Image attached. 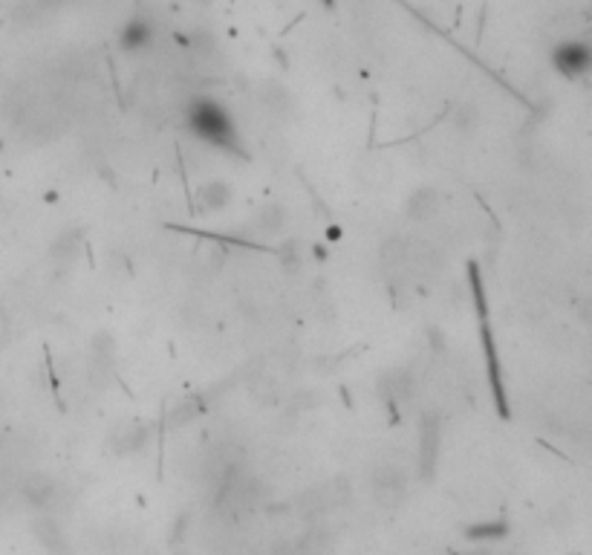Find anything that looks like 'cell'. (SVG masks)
Returning a JSON list of instances; mask_svg holds the SVG:
<instances>
[{
	"label": "cell",
	"mask_w": 592,
	"mask_h": 555,
	"mask_svg": "<svg viewBox=\"0 0 592 555\" xmlns=\"http://www.w3.org/2000/svg\"><path fill=\"white\" fill-rule=\"evenodd\" d=\"M275 394H278V388H275V382L272 379H258V382H251V397H255L258 402H263V405H269V402H275Z\"/></svg>",
	"instance_id": "15"
},
{
	"label": "cell",
	"mask_w": 592,
	"mask_h": 555,
	"mask_svg": "<svg viewBox=\"0 0 592 555\" xmlns=\"http://www.w3.org/2000/svg\"><path fill=\"white\" fill-rule=\"evenodd\" d=\"M35 532H38V538L44 541L50 549H55V546H61V541H55L53 535L58 532V527H55V521H50V518H40L38 524H35Z\"/></svg>",
	"instance_id": "16"
},
{
	"label": "cell",
	"mask_w": 592,
	"mask_h": 555,
	"mask_svg": "<svg viewBox=\"0 0 592 555\" xmlns=\"http://www.w3.org/2000/svg\"><path fill=\"white\" fill-rule=\"evenodd\" d=\"M477 116H480V113H477V107H471V104H465V107H459V110H456V116H454V124L459 127L462 134H468L471 127L477 124Z\"/></svg>",
	"instance_id": "17"
},
{
	"label": "cell",
	"mask_w": 592,
	"mask_h": 555,
	"mask_svg": "<svg viewBox=\"0 0 592 555\" xmlns=\"http://www.w3.org/2000/svg\"><path fill=\"white\" fill-rule=\"evenodd\" d=\"M261 102L275 113V116H289L292 113V96L283 84L278 81H266L261 87Z\"/></svg>",
	"instance_id": "8"
},
{
	"label": "cell",
	"mask_w": 592,
	"mask_h": 555,
	"mask_svg": "<svg viewBox=\"0 0 592 555\" xmlns=\"http://www.w3.org/2000/svg\"><path fill=\"white\" fill-rule=\"evenodd\" d=\"M471 284H474V292H477V307L483 313V341H486V356H488V379H491V391H494V402L500 408V414L505 416L509 408H505V391H503V373H500V362H497V350H494V341H491V330L486 324V304H483V286H480V272L477 266H471Z\"/></svg>",
	"instance_id": "1"
},
{
	"label": "cell",
	"mask_w": 592,
	"mask_h": 555,
	"mask_svg": "<svg viewBox=\"0 0 592 555\" xmlns=\"http://www.w3.org/2000/svg\"><path fill=\"white\" fill-rule=\"evenodd\" d=\"M255 226H258L263 235H278V232H283V226H286V211H283L280 205H266L261 215H258Z\"/></svg>",
	"instance_id": "10"
},
{
	"label": "cell",
	"mask_w": 592,
	"mask_h": 555,
	"mask_svg": "<svg viewBox=\"0 0 592 555\" xmlns=\"http://www.w3.org/2000/svg\"><path fill=\"white\" fill-rule=\"evenodd\" d=\"M78 246H81V235L72 229V232H64L58 240H55V246H53V258H58V261H70L72 254L78 252Z\"/></svg>",
	"instance_id": "14"
},
{
	"label": "cell",
	"mask_w": 592,
	"mask_h": 555,
	"mask_svg": "<svg viewBox=\"0 0 592 555\" xmlns=\"http://www.w3.org/2000/svg\"><path fill=\"white\" fill-rule=\"evenodd\" d=\"M93 350H96V356H102V359H113V353H116V341H113V335H110V333H99V335L93 338Z\"/></svg>",
	"instance_id": "18"
},
{
	"label": "cell",
	"mask_w": 592,
	"mask_h": 555,
	"mask_svg": "<svg viewBox=\"0 0 592 555\" xmlns=\"http://www.w3.org/2000/svg\"><path fill=\"white\" fill-rule=\"evenodd\" d=\"M229 197H231V191H229V185L220 183V180L205 183V185L199 188V203L205 205V211H217V208H223V205L229 203Z\"/></svg>",
	"instance_id": "9"
},
{
	"label": "cell",
	"mask_w": 592,
	"mask_h": 555,
	"mask_svg": "<svg viewBox=\"0 0 592 555\" xmlns=\"http://www.w3.org/2000/svg\"><path fill=\"white\" fill-rule=\"evenodd\" d=\"M148 437H150V429H148V425H139V429H133V431H128L124 437L116 440V451H121V454L139 451V448L148 443Z\"/></svg>",
	"instance_id": "12"
},
{
	"label": "cell",
	"mask_w": 592,
	"mask_h": 555,
	"mask_svg": "<svg viewBox=\"0 0 592 555\" xmlns=\"http://www.w3.org/2000/svg\"><path fill=\"white\" fill-rule=\"evenodd\" d=\"M197 414H199V405H197V402H185V405H180V408L174 411L171 425H185V422H191Z\"/></svg>",
	"instance_id": "19"
},
{
	"label": "cell",
	"mask_w": 592,
	"mask_h": 555,
	"mask_svg": "<svg viewBox=\"0 0 592 555\" xmlns=\"http://www.w3.org/2000/svg\"><path fill=\"white\" fill-rule=\"evenodd\" d=\"M373 495L385 509H396L407 495V478L399 465H382L373 475Z\"/></svg>",
	"instance_id": "3"
},
{
	"label": "cell",
	"mask_w": 592,
	"mask_h": 555,
	"mask_svg": "<svg viewBox=\"0 0 592 555\" xmlns=\"http://www.w3.org/2000/svg\"><path fill=\"white\" fill-rule=\"evenodd\" d=\"M9 338V321H6V316H4V310H0V345Z\"/></svg>",
	"instance_id": "20"
},
{
	"label": "cell",
	"mask_w": 592,
	"mask_h": 555,
	"mask_svg": "<svg viewBox=\"0 0 592 555\" xmlns=\"http://www.w3.org/2000/svg\"><path fill=\"white\" fill-rule=\"evenodd\" d=\"M21 495H23V497H26V503H32L35 509L50 512V509L58 503L61 489H58V483H55L50 475L32 472V475H26V478L21 480Z\"/></svg>",
	"instance_id": "4"
},
{
	"label": "cell",
	"mask_w": 592,
	"mask_h": 555,
	"mask_svg": "<svg viewBox=\"0 0 592 555\" xmlns=\"http://www.w3.org/2000/svg\"><path fill=\"white\" fill-rule=\"evenodd\" d=\"M150 35H153V29L145 21H133L128 29H124V47H128V50H139V47H145L148 41H150Z\"/></svg>",
	"instance_id": "13"
},
{
	"label": "cell",
	"mask_w": 592,
	"mask_h": 555,
	"mask_svg": "<svg viewBox=\"0 0 592 555\" xmlns=\"http://www.w3.org/2000/svg\"><path fill=\"white\" fill-rule=\"evenodd\" d=\"M437 451H439V416L425 414L422 416V429H419V472L425 480L434 475Z\"/></svg>",
	"instance_id": "5"
},
{
	"label": "cell",
	"mask_w": 592,
	"mask_h": 555,
	"mask_svg": "<svg viewBox=\"0 0 592 555\" xmlns=\"http://www.w3.org/2000/svg\"><path fill=\"white\" fill-rule=\"evenodd\" d=\"M194 127H197V134H202L208 142H217V145H231L234 139V131H231V124L226 119V113L217 107V104H211V102H202L194 116H191Z\"/></svg>",
	"instance_id": "2"
},
{
	"label": "cell",
	"mask_w": 592,
	"mask_h": 555,
	"mask_svg": "<svg viewBox=\"0 0 592 555\" xmlns=\"http://www.w3.org/2000/svg\"><path fill=\"white\" fill-rule=\"evenodd\" d=\"M509 535V527L503 521H488V524H474L465 529V538L471 541H497V538H505Z\"/></svg>",
	"instance_id": "11"
},
{
	"label": "cell",
	"mask_w": 592,
	"mask_h": 555,
	"mask_svg": "<svg viewBox=\"0 0 592 555\" xmlns=\"http://www.w3.org/2000/svg\"><path fill=\"white\" fill-rule=\"evenodd\" d=\"M555 64L561 72L581 75L589 70V47L586 44H561L555 53Z\"/></svg>",
	"instance_id": "7"
},
{
	"label": "cell",
	"mask_w": 592,
	"mask_h": 555,
	"mask_svg": "<svg viewBox=\"0 0 592 555\" xmlns=\"http://www.w3.org/2000/svg\"><path fill=\"white\" fill-rule=\"evenodd\" d=\"M437 211H439V191L431 188V185H422L416 188L407 200H405V215L416 223H425L431 217H437Z\"/></svg>",
	"instance_id": "6"
}]
</instances>
